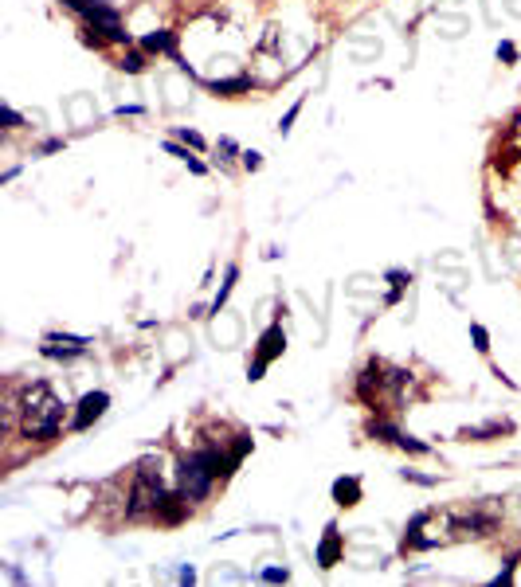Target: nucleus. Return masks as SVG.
Instances as JSON below:
<instances>
[{
    "mask_svg": "<svg viewBox=\"0 0 521 587\" xmlns=\"http://www.w3.org/2000/svg\"><path fill=\"white\" fill-rule=\"evenodd\" d=\"M369 435H373V439H384V443H396V447H400V439H404L392 423H369Z\"/></svg>",
    "mask_w": 521,
    "mask_h": 587,
    "instance_id": "f8f14e48",
    "label": "nucleus"
},
{
    "mask_svg": "<svg viewBox=\"0 0 521 587\" xmlns=\"http://www.w3.org/2000/svg\"><path fill=\"white\" fill-rule=\"evenodd\" d=\"M236 278H239V271H236V267H232V271H228V282H224V290H220V298H216V310H220V306L228 302V294H232V286H236Z\"/></svg>",
    "mask_w": 521,
    "mask_h": 587,
    "instance_id": "dca6fc26",
    "label": "nucleus"
},
{
    "mask_svg": "<svg viewBox=\"0 0 521 587\" xmlns=\"http://www.w3.org/2000/svg\"><path fill=\"white\" fill-rule=\"evenodd\" d=\"M4 126H8V130H16V126H20V114H16V110H8V106H4Z\"/></svg>",
    "mask_w": 521,
    "mask_h": 587,
    "instance_id": "5701e85b",
    "label": "nucleus"
},
{
    "mask_svg": "<svg viewBox=\"0 0 521 587\" xmlns=\"http://www.w3.org/2000/svg\"><path fill=\"white\" fill-rule=\"evenodd\" d=\"M498 431H510V423H486V427H463L459 435H463V439H486V435H498Z\"/></svg>",
    "mask_w": 521,
    "mask_h": 587,
    "instance_id": "9b49d317",
    "label": "nucleus"
},
{
    "mask_svg": "<svg viewBox=\"0 0 521 587\" xmlns=\"http://www.w3.org/2000/svg\"><path fill=\"white\" fill-rule=\"evenodd\" d=\"M283 349H286V333H283V325H271L263 337H259V349H255V364H251V380H263V372H267V364L275 361V357H283Z\"/></svg>",
    "mask_w": 521,
    "mask_h": 587,
    "instance_id": "7ed1b4c3",
    "label": "nucleus"
},
{
    "mask_svg": "<svg viewBox=\"0 0 521 587\" xmlns=\"http://www.w3.org/2000/svg\"><path fill=\"white\" fill-rule=\"evenodd\" d=\"M243 165H247V169H259V165H263V157L251 149V153H243Z\"/></svg>",
    "mask_w": 521,
    "mask_h": 587,
    "instance_id": "b1692460",
    "label": "nucleus"
},
{
    "mask_svg": "<svg viewBox=\"0 0 521 587\" xmlns=\"http://www.w3.org/2000/svg\"><path fill=\"white\" fill-rule=\"evenodd\" d=\"M514 572H518V556H514V560H510V564L502 568V576H498L494 584H498V587H502V584H510V580H514Z\"/></svg>",
    "mask_w": 521,
    "mask_h": 587,
    "instance_id": "6ab92c4d",
    "label": "nucleus"
},
{
    "mask_svg": "<svg viewBox=\"0 0 521 587\" xmlns=\"http://www.w3.org/2000/svg\"><path fill=\"white\" fill-rule=\"evenodd\" d=\"M185 513H189V497L185 494H165V501L157 505V521H165V525H177V521H185Z\"/></svg>",
    "mask_w": 521,
    "mask_h": 587,
    "instance_id": "0eeeda50",
    "label": "nucleus"
},
{
    "mask_svg": "<svg viewBox=\"0 0 521 587\" xmlns=\"http://www.w3.org/2000/svg\"><path fill=\"white\" fill-rule=\"evenodd\" d=\"M286 576H290L286 568H267V572H263V580H267V584H286Z\"/></svg>",
    "mask_w": 521,
    "mask_h": 587,
    "instance_id": "a211bd4d",
    "label": "nucleus"
},
{
    "mask_svg": "<svg viewBox=\"0 0 521 587\" xmlns=\"http://www.w3.org/2000/svg\"><path fill=\"white\" fill-rule=\"evenodd\" d=\"M333 501L345 505V509L357 505V501H361V478H337V482H333Z\"/></svg>",
    "mask_w": 521,
    "mask_h": 587,
    "instance_id": "1a4fd4ad",
    "label": "nucleus"
},
{
    "mask_svg": "<svg viewBox=\"0 0 521 587\" xmlns=\"http://www.w3.org/2000/svg\"><path fill=\"white\" fill-rule=\"evenodd\" d=\"M498 59L514 63V59H518V47H514V44H498Z\"/></svg>",
    "mask_w": 521,
    "mask_h": 587,
    "instance_id": "412c9836",
    "label": "nucleus"
},
{
    "mask_svg": "<svg viewBox=\"0 0 521 587\" xmlns=\"http://www.w3.org/2000/svg\"><path fill=\"white\" fill-rule=\"evenodd\" d=\"M247 87H251V79H243V75H239V79H228V83H212V91H216V94L247 91Z\"/></svg>",
    "mask_w": 521,
    "mask_h": 587,
    "instance_id": "ddd939ff",
    "label": "nucleus"
},
{
    "mask_svg": "<svg viewBox=\"0 0 521 587\" xmlns=\"http://www.w3.org/2000/svg\"><path fill=\"white\" fill-rule=\"evenodd\" d=\"M106 407H110V396H106V392H87V396L79 400V411H75L71 427H75V431H87L95 419H102Z\"/></svg>",
    "mask_w": 521,
    "mask_h": 587,
    "instance_id": "20e7f679",
    "label": "nucleus"
},
{
    "mask_svg": "<svg viewBox=\"0 0 521 587\" xmlns=\"http://www.w3.org/2000/svg\"><path fill=\"white\" fill-rule=\"evenodd\" d=\"M118 67H122V71H130V75H138V71H142L145 63H142V55H134V51H126V59H122Z\"/></svg>",
    "mask_w": 521,
    "mask_h": 587,
    "instance_id": "2eb2a0df",
    "label": "nucleus"
},
{
    "mask_svg": "<svg viewBox=\"0 0 521 587\" xmlns=\"http://www.w3.org/2000/svg\"><path fill=\"white\" fill-rule=\"evenodd\" d=\"M63 4H71V8H79V12H87V16L102 8V0H63Z\"/></svg>",
    "mask_w": 521,
    "mask_h": 587,
    "instance_id": "f3484780",
    "label": "nucleus"
},
{
    "mask_svg": "<svg viewBox=\"0 0 521 587\" xmlns=\"http://www.w3.org/2000/svg\"><path fill=\"white\" fill-rule=\"evenodd\" d=\"M471 341L478 353H490V333H486L482 325H471Z\"/></svg>",
    "mask_w": 521,
    "mask_h": 587,
    "instance_id": "4468645a",
    "label": "nucleus"
},
{
    "mask_svg": "<svg viewBox=\"0 0 521 587\" xmlns=\"http://www.w3.org/2000/svg\"><path fill=\"white\" fill-rule=\"evenodd\" d=\"M161 501H165V486H161V462L142 458V462H138V474H134V490H130L126 517L157 513V505H161Z\"/></svg>",
    "mask_w": 521,
    "mask_h": 587,
    "instance_id": "f03ea898",
    "label": "nucleus"
},
{
    "mask_svg": "<svg viewBox=\"0 0 521 587\" xmlns=\"http://www.w3.org/2000/svg\"><path fill=\"white\" fill-rule=\"evenodd\" d=\"M337 560H341V533H337V525H326V537L318 544V564L333 568Z\"/></svg>",
    "mask_w": 521,
    "mask_h": 587,
    "instance_id": "6e6552de",
    "label": "nucleus"
},
{
    "mask_svg": "<svg viewBox=\"0 0 521 587\" xmlns=\"http://www.w3.org/2000/svg\"><path fill=\"white\" fill-rule=\"evenodd\" d=\"M63 415H67V407L44 380H36V384H28L20 392V431L28 439H36V443L55 439L59 427H63Z\"/></svg>",
    "mask_w": 521,
    "mask_h": 587,
    "instance_id": "f257e3e1",
    "label": "nucleus"
},
{
    "mask_svg": "<svg viewBox=\"0 0 521 587\" xmlns=\"http://www.w3.org/2000/svg\"><path fill=\"white\" fill-rule=\"evenodd\" d=\"M142 47L145 51H157V55H161V51H165V55H173V32H153V36H145L142 40Z\"/></svg>",
    "mask_w": 521,
    "mask_h": 587,
    "instance_id": "9d476101",
    "label": "nucleus"
},
{
    "mask_svg": "<svg viewBox=\"0 0 521 587\" xmlns=\"http://www.w3.org/2000/svg\"><path fill=\"white\" fill-rule=\"evenodd\" d=\"M490 529H494V517H482V513L451 517V537H455V541H467V537H490Z\"/></svg>",
    "mask_w": 521,
    "mask_h": 587,
    "instance_id": "39448f33",
    "label": "nucleus"
},
{
    "mask_svg": "<svg viewBox=\"0 0 521 587\" xmlns=\"http://www.w3.org/2000/svg\"><path fill=\"white\" fill-rule=\"evenodd\" d=\"M83 353H87L83 337H48L44 341V357H51V361H71V357H83Z\"/></svg>",
    "mask_w": 521,
    "mask_h": 587,
    "instance_id": "423d86ee",
    "label": "nucleus"
},
{
    "mask_svg": "<svg viewBox=\"0 0 521 587\" xmlns=\"http://www.w3.org/2000/svg\"><path fill=\"white\" fill-rule=\"evenodd\" d=\"M177 134H181V141H189L192 149H200V145H204V137L196 134V130H177Z\"/></svg>",
    "mask_w": 521,
    "mask_h": 587,
    "instance_id": "4be33fe9",
    "label": "nucleus"
},
{
    "mask_svg": "<svg viewBox=\"0 0 521 587\" xmlns=\"http://www.w3.org/2000/svg\"><path fill=\"white\" fill-rule=\"evenodd\" d=\"M298 110H302V102L286 110V118H283V122H279V130H283V134H290V126H294V118H298Z\"/></svg>",
    "mask_w": 521,
    "mask_h": 587,
    "instance_id": "aec40b11",
    "label": "nucleus"
}]
</instances>
